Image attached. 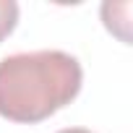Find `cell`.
<instances>
[{"instance_id": "1", "label": "cell", "mask_w": 133, "mask_h": 133, "mask_svg": "<svg viewBox=\"0 0 133 133\" xmlns=\"http://www.w3.org/2000/svg\"><path fill=\"white\" fill-rule=\"evenodd\" d=\"M81 63L63 50L16 52L0 60V115L13 123H42L81 91Z\"/></svg>"}, {"instance_id": "2", "label": "cell", "mask_w": 133, "mask_h": 133, "mask_svg": "<svg viewBox=\"0 0 133 133\" xmlns=\"http://www.w3.org/2000/svg\"><path fill=\"white\" fill-rule=\"evenodd\" d=\"M102 21L120 42H130V3H104Z\"/></svg>"}, {"instance_id": "4", "label": "cell", "mask_w": 133, "mask_h": 133, "mask_svg": "<svg viewBox=\"0 0 133 133\" xmlns=\"http://www.w3.org/2000/svg\"><path fill=\"white\" fill-rule=\"evenodd\" d=\"M57 133H91V130H86V128H63Z\"/></svg>"}, {"instance_id": "3", "label": "cell", "mask_w": 133, "mask_h": 133, "mask_svg": "<svg viewBox=\"0 0 133 133\" xmlns=\"http://www.w3.org/2000/svg\"><path fill=\"white\" fill-rule=\"evenodd\" d=\"M16 24H18V5L13 0H0V42L11 37Z\"/></svg>"}]
</instances>
